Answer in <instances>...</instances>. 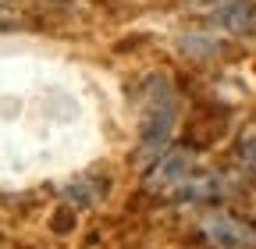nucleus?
<instances>
[{"label": "nucleus", "mask_w": 256, "mask_h": 249, "mask_svg": "<svg viewBox=\"0 0 256 249\" xmlns=\"http://www.w3.org/2000/svg\"><path fill=\"white\" fill-rule=\"evenodd\" d=\"M171 196L178 203H192V206H214L224 196V178L214 171H192Z\"/></svg>", "instance_id": "39448f33"}, {"label": "nucleus", "mask_w": 256, "mask_h": 249, "mask_svg": "<svg viewBox=\"0 0 256 249\" xmlns=\"http://www.w3.org/2000/svg\"><path fill=\"white\" fill-rule=\"evenodd\" d=\"M238 157H242V164L256 174V132H249V136L238 142Z\"/></svg>", "instance_id": "423d86ee"}, {"label": "nucleus", "mask_w": 256, "mask_h": 249, "mask_svg": "<svg viewBox=\"0 0 256 249\" xmlns=\"http://www.w3.org/2000/svg\"><path fill=\"white\" fill-rule=\"evenodd\" d=\"M174 124H178V89L164 75L146 78L139 96V160L142 164H153L171 150Z\"/></svg>", "instance_id": "f257e3e1"}, {"label": "nucleus", "mask_w": 256, "mask_h": 249, "mask_svg": "<svg viewBox=\"0 0 256 249\" xmlns=\"http://www.w3.org/2000/svg\"><path fill=\"white\" fill-rule=\"evenodd\" d=\"M192 171H196V164H192V153H185V150H168L164 157H156V160L150 164L146 182H150V189L174 192Z\"/></svg>", "instance_id": "20e7f679"}, {"label": "nucleus", "mask_w": 256, "mask_h": 249, "mask_svg": "<svg viewBox=\"0 0 256 249\" xmlns=\"http://www.w3.org/2000/svg\"><path fill=\"white\" fill-rule=\"evenodd\" d=\"M11 4H14V0H0V22H8V14H11Z\"/></svg>", "instance_id": "0eeeda50"}, {"label": "nucleus", "mask_w": 256, "mask_h": 249, "mask_svg": "<svg viewBox=\"0 0 256 249\" xmlns=\"http://www.w3.org/2000/svg\"><path fill=\"white\" fill-rule=\"evenodd\" d=\"M210 22L224 36H252L256 32V0H217L210 11Z\"/></svg>", "instance_id": "7ed1b4c3"}, {"label": "nucleus", "mask_w": 256, "mask_h": 249, "mask_svg": "<svg viewBox=\"0 0 256 249\" xmlns=\"http://www.w3.org/2000/svg\"><path fill=\"white\" fill-rule=\"evenodd\" d=\"M196 232L214 249H252L256 246V232L242 224L238 217H232L228 210H206L196 221Z\"/></svg>", "instance_id": "f03ea898"}]
</instances>
